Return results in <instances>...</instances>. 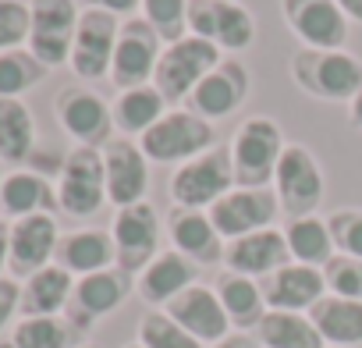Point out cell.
I'll list each match as a JSON object with an SVG mask.
<instances>
[{
	"mask_svg": "<svg viewBox=\"0 0 362 348\" xmlns=\"http://www.w3.org/2000/svg\"><path fill=\"white\" fill-rule=\"evenodd\" d=\"M288 71L298 93L320 103H348L362 86V61L348 50L298 47L288 61Z\"/></svg>",
	"mask_w": 362,
	"mask_h": 348,
	"instance_id": "6da1fadb",
	"label": "cell"
},
{
	"mask_svg": "<svg viewBox=\"0 0 362 348\" xmlns=\"http://www.w3.org/2000/svg\"><path fill=\"white\" fill-rule=\"evenodd\" d=\"M284 132L270 114H252L245 117L228 149H231V167H235V185L238 189H267L274 185V170L284 153Z\"/></svg>",
	"mask_w": 362,
	"mask_h": 348,
	"instance_id": "7a4b0ae2",
	"label": "cell"
},
{
	"mask_svg": "<svg viewBox=\"0 0 362 348\" xmlns=\"http://www.w3.org/2000/svg\"><path fill=\"white\" fill-rule=\"evenodd\" d=\"M142 153L149 156V163H163V167H181L196 156H203L206 149L217 146V132L210 121H203L199 114L185 110V107H170L142 139H139Z\"/></svg>",
	"mask_w": 362,
	"mask_h": 348,
	"instance_id": "3957f363",
	"label": "cell"
},
{
	"mask_svg": "<svg viewBox=\"0 0 362 348\" xmlns=\"http://www.w3.org/2000/svg\"><path fill=\"white\" fill-rule=\"evenodd\" d=\"M274 196L281 203L284 221L288 217H309L320 214L323 196H327V178H323V167L316 160V153L302 142H288L277 170H274Z\"/></svg>",
	"mask_w": 362,
	"mask_h": 348,
	"instance_id": "277c9868",
	"label": "cell"
},
{
	"mask_svg": "<svg viewBox=\"0 0 362 348\" xmlns=\"http://www.w3.org/2000/svg\"><path fill=\"white\" fill-rule=\"evenodd\" d=\"M231 189H235V167H231L228 146H214L203 156L174 167L170 182H167L170 203L185 207V210H210Z\"/></svg>",
	"mask_w": 362,
	"mask_h": 348,
	"instance_id": "5b68a950",
	"label": "cell"
},
{
	"mask_svg": "<svg viewBox=\"0 0 362 348\" xmlns=\"http://www.w3.org/2000/svg\"><path fill=\"white\" fill-rule=\"evenodd\" d=\"M57 207L75 221H89L107 207L103 149L75 146L71 153H64L57 170Z\"/></svg>",
	"mask_w": 362,
	"mask_h": 348,
	"instance_id": "8992f818",
	"label": "cell"
},
{
	"mask_svg": "<svg viewBox=\"0 0 362 348\" xmlns=\"http://www.w3.org/2000/svg\"><path fill=\"white\" fill-rule=\"evenodd\" d=\"M224 61V54L199 40V36H181L177 43H167L163 54H160V64H156V75H153V86L163 93V100L174 107V103H185L192 96V89Z\"/></svg>",
	"mask_w": 362,
	"mask_h": 348,
	"instance_id": "52a82bcc",
	"label": "cell"
},
{
	"mask_svg": "<svg viewBox=\"0 0 362 348\" xmlns=\"http://www.w3.org/2000/svg\"><path fill=\"white\" fill-rule=\"evenodd\" d=\"M189 36L235 57L256 43V18L242 0H189Z\"/></svg>",
	"mask_w": 362,
	"mask_h": 348,
	"instance_id": "ba28073f",
	"label": "cell"
},
{
	"mask_svg": "<svg viewBox=\"0 0 362 348\" xmlns=\"http://www.w3.org/2000/svg\"><path fill=\"white\" fill-rule=\"evenodd\" d=\"M163 40L156 36V29L135 15L121 22L117 33V47H114V61H110V82L117 93L124 89H139V86H153L160 54H163Z\"/></svg>",
	"mask_w": 362,
	"mask_h": 348,
	"instance_id": "9c48e42d",
	"label": "cell"
},
{
	"mask_svg": "<svg viewBox=\"0 0 362 348\" xmlns=\"http://www.w3.org/2000/svg\"><path fill=\"white\" fill-rule=\"evenodd\" d=\"M110 238H114V256H117V267L132 277H139L163 249H160V238H163V221L156 214L153 203H135V207H124L114 214V224H110Z\"/></svg>",
	"mask_w": 362,
	"mask_h": 348,
	"instance_id": "30bf717a",
	"label": "cell"
},
{
	"mask_svg": "<svg viewBox=\"0 0 362 348\" xmlns=\"http://www.w3.org/2000/svg\"><path fill=\"white\" fill-rule=\"evenodd\" d=\"M33 11V33L29 50L43 68H61L71 61L75 29H78V0H29Z\"/></svg>",
	"mask_w": 362,
	"mask_h": 348,
	"instance_id": "8fae6325",
	"label": "cell"
},
{
	"mask_svg": "<svg viewBox=\"0 0 362 348\" xmlns=\"http://www.w3.org/2000/svg\"><path fill=\"white\" fill-rule=\"evenodd\" d=\"M54 114H57V124L64 128V135L75 142V146H89V149H103L110 139H114V114H110V103L86 89V86H68L57 93L54 100Z\"/></svg>",
	"mask_w": 362,
	"mask_h": 348,
	"instance_id": "7c38bea8",
	"label": "cell"
},
{
	"mask_svg": "<svg viewBox=\"0 0 362 348\" xmlns=\"http://www.w3.org/2000/svg\"><path fill=\"white\" fill-rule=\"evenodd\" d=\"M249 93H252V75H249V68H245L238 57H224V61L192 89V96L181 103V107L192 110V114H199V117L210 121V124H217V121L238 114V110L245 107Z\"/></svg>",
	"mask_w": 362,
	"mask_h": 348,
	"instance_id": "4fadbf2b",
	"label": "cell"
},
{
	"mask_svg": "<svg viewBox=\"0 0 362 348\" xmlns=\"http://www.w3.org/2000/svg\"><path fill=\"white\" fill-rule=\"evenodd\" d=\"M210 221L214 228L221 231L224 242H235V238H245L252 231H267L274 228V221L281 217V203L274 196V189H231L224 199H217L210 210Z\"/></svg>",
	"mask_w": 362,
	"mask_h": 348,
	"instance_id": "5bb4252c",
	"label": "cell"
},
{
	"mask_svg": "<svg viewBox=\"0 0 362 348\" xmlns=\"http://www.w3.org/2000/svg\"><path fill=\"white\" fill-rule=\"evenodd\" d=\"M103 174H107V203L124 210L146 203L149 192V156L142 153L139 139L114 135L103 146Z\"/></svg>",
	"mask_w": 362,
	"mask_h": 348,
	"instance_id": "9a60e30c",
	"label": "cell"
},
{
	"mask_svg": "<svg viewBox=\"0 0 362 348\" xmlns=\"http://www.w3.org/2000/svg\"><path fill=\"white\" fill-rule=\"evenodd\" d=\"M117 33H121V18H114V15H107V11L82 8L68 68H71L82 82L110 79V61H114Z\"/></svg>",
	"mask_w": 362,
	"mask_h": 348,
	"instance_id": "2e32d148",
	"label": "cell"
},
{
	"mask_svg": "<svg viewBox=\"0 0 362 348\" xmlns=\"http://www.w3.org/2000/svg\"><path fill=\"white\" fill-rule=\"evenodd\" d=\"M281 15L302 47L344 50V43H348L351 22L341 15L337 0H281Z\"/></svg>",
	"mask_w": 362,
	"mask_h": 348,
	"instance_id": "e0dca14e",
	"label": "cell"
},
{
	"mask_svg": "<svg viewBox=\"0 0 362 348\" xmlns=\"http://www.w3.org/2000/svg\"><path fill=\"white\" fill-rule=\"evenodd\" d=\"M132 288H135V277L124 274L121 267H107V270L75 277V295H71V306H68V320L78 330H89L96 320L117 313L124 306V298L132 295Z\"/></svg>",
	"mask_w": 362,
	"mask_h": 348,
	"instance_id": "ac0fdd59",
	"label": "cell"
},
{
	"mask_svg": "<svg viewBox=\"0 0 362 348\" xmlns=\"http://www.w3.org/2000/svg\"><path fill=\"white\" fill-rule=\"evenodd\" d=\"M163 313L174 320V323H181L196 341H203L206 348L210 344H217V341H224L235 327H231V320H228V313H224V306H221V298H217V291L210 288V284H192V288H185L177 298H170L167 306H163Z\"/></svg>",
	"mask_w": 362,
	"mask_h": 348,
	"instance_id": "d6986e66",
	"label": "cell"
},
{
	"mask_svg": "<svg viewBox=\"0 0 362 348\" xmlns=\"http://www.w3.org/2000/svg\"><path fill=\"white\" fill-rule=\"evenodd\" d=\"M167 238H170V249L174 253L192 260L196 267H217V263H224L228 242L221 238V231L214 228V221H210L206 210L170 207V214H167Z\"/></svg>",
	"mask_w": 362,
	"mask_h": 348,
	"instance_id": "ffe728a7",
	"label": "cell"
},
{
	"mask_svg": "<svg viewBox=\"0 0 362 348\" xmlns=\"http://www.w3.org/2000/svg\"><path fill=\"white\" fill-rule=\"evenodd\" d=\"M61 245V228L54 214H33L11 224V256L8 267L15 277H33L36 270L50 267L57 260Z\"/></svg>",
	"mask_w": 362,
	"mask_h": 348,
	"instance_id": "44dd1931",
	"label": "cell"
},
{
	"mask_svg": "<svg viewBox=\"0 0 362 348\" xmlns=\"http://www.w3.org/2000/svg\"><path fill=\"white\" fill-rule=\"evenodd\" d=\"M259 288H263L267 309H281V313H309L327 295L323 270L305 267V263H284L281 270L263 277Z\"/></svg>",
	"mask_w": 362,
	"mask_h": 348,
	"instance_id": "7402d4cb",
	"label": "cell"
},
{
	"mask_svg": "<svg viewBox=\"0 0 362 348\" xmlns=\"http://www.w3.org/2000/svg\"><path fill=\"white\" fill-rule=\"evenodd\" d=\"M284 263H291V253H288V242H284L281 228L252 231L245 238L228 242V249H224V270H235V274L252 277V281L270 277Z\"/></svg>",
	"mask_w": 362,
	"mask_h": 348,
	"instance_id": "603a6c76",
	"label": "cell"
},
{
	"mask_svg": "<svg viewBox=\"0 0 362 348\" xmlns=\"http://www.w3.org/2000/svg\"><path fill=\"white\" fill-rule=\"evenodd\" d=\"M199 284V267L192 260H185L174 249H163L139 277H135V291L149 309H163L170 298H177L185 288Z\"/></svg>",
	"mask_w": 362,
	"mask_h": 348,
	"instance_id": "cb8c5ba5",
	"label": "cell"
},
{
	"mask_svg": "<svg viewBox=\"0 0 362 348\" xmlns=\"http://www.w3.org/2000/svg\"><path fill=\"white\" fill-rule=\"evenodd\" d=\"M313 327L320 330L327 348H358L362 344V302L358 298H341V295H323L309 309Z\"/></svg>",
	"mask_w": 362,
	"mask_h": 348,
	"instance_id": "d4e9b609",
	"label": "cell"
},
{
	"mask_svg": "<svg viewBox=\"0 0 362 348\" xmlns=\"http://www.w3.org/2000/svg\"><path fill=\"white\" fill-rule=\"evenodd\" d=\"M57 263H61V267H64L71 277H86V274H96V270L117 267L110 231H100V228H82V231L61 235V245H57Z\"/></svg>",
	"mask_w": 362,
	"mask_h": 348,
	"instance_id": "484cf974",
	"label": "cell"
},
{
	"mask_svg": "<svg viewBox=\"0 0 362 348\" xmlns=\"http://www.w3.org/2000/svg\"><path fill=\"white\" fill-rule=\"evenodd\" d=\"M170 110V103L163 100V93L156 86H139V89H124L110 100V114H114V132L124 139H142L163 114Z\"/></svg>",
	"mask_w": 362,
	"mask_h": 348,
	"instance_id": "4316f807",
	"label": "cell"
},
{
	"mask_svg": "<svg viewBox=\"0 0 362 348\" xmlns=\"http://www.w3.org/2000/svg\"><path fill=\"white\" fill-rule=\"evenodd\" d=\"M214 291H217V298H221V306H224L231 327L242 330V334H252V330L259 327V320L267 316L263 288H259V281H252V277H242V274H235V270H221Z\"/></svg>",
	"mask_w": 362,
	"mask_h": 348,
	"instance_id": "83f0119b",
	"label": "cell"
},
{
	"mask_svg": "<svg viewBox=\"0 0 362 348\" xmlns=\"http://www.w3.org/2000/svg\"><path fill=\"white\" fill-rule=\"evenodd\" d=\"M71 295H75V277L61 263H50L33 277H25L22 316H61L71 306Z\"/></svg>",
	"mask_w": 362,
	"mask_h": 348,
	"instance_id": "f1b7e54d",
	"label": "cell"
},
{
	"mask_svg": "<svg viewBox=\"0 0 362 348\" xmlns=\"http://www.w3.org/2000/svg\"><path fill=\"white\" fill-rule=\"evenodd\" d=\"M0 207L15 221L33 214H50L57 207V189H50V182L40 170H11L0 182Z\"/></svg>",
	"mask_w": 362,
	"mask_h": 348,
	"instance_id": "f546056e",
	"label": "cell"
},
{
	"mask_svg": "<svg viewBox=\"0 0 362 348\" xmlns=\"http://www.w3.org/2000/svg\"><path fill=\"white\" fill-rule=\"evenodd\" d=\"M281 231H284V242H288L291 263H305V267L323 270V267L337 256L334 238H330V228H327V217H320V214H309V217H288Z\"/></svg>",
	"mask_w": 362,
	"mask_h": 348,
	"instance_id": "4dcf8cb0",
	"label": "cell"
},
{
	"mask_svg": "<svg viewBox=\"0 0 362 348\" xmlns=\"http://www.w3.org/2000/svg\"><path fill=\"white\" fill-rule=\"evenodd\" d=\"M259 348H327L320 330L313 327L309 313H281L267 309L259 327L252 330Z\"/></svg>",
	"mask_w": 362,
	"mask_h": 348,
	"instance_id": "1f68e13d",
	"label": "cell"
},
{
	"mask_svg": "<svg viewBox=\"0 0 362 348\" xmlns=\"http://www.w3.org/2000/svg\"><path fill=\"white\" fill-rule=\"evenodd\" d=\"M36 153V121L22 100L0 96V160L25 163Z\"/></svg>",
	"mask_w": 362,
	"mask_h": 348,
	"instance_id": "d6a6232c",
	"label": "cell"
},
{
	"mask_svg": "<svg viewBox=\"0 0 362 348\" xmlns=\"http://www.w3.org/2000/svg\"><path fill=\"white\" fill-rule=\"evenodd\" d=\"M86 330L68 316H22L11 330V348H78Z\"/></svg>",
	"mask_w": 362,
	"mask_h": 348,
	"instance_id": "836d02e7",
	"label": "cell"
},
{
	"mask_svg": "<svg viewBox=\"0 0 362 348\" xmlns=\"http://www.w3.org/2000/svg\"><path fill=\"white\" fill-rule=\"evenodd\" d=\"M47 71L50 68H43L33 57L29 47L25 50L22 47L18 50H4V54H0V96H4V100H18L22 93L36 89L47 79Z\"/></svg>",
	"mask_w": 362,
	"mask_h": 348,
	"instance_id": "e575fe53",
	"label": "cell"
},
{
	"mask_svg": "<svg viewBox=\"0 0 362 348\" xmlns=\"http://www.w3.org/2000/svg\"><path fill=\"white\" fill-rule=\"evenodd\" d=\"M135 341L142 348H206L203 341H196L181 323H174L163 309H146L142 313Z\"/></svg>",
	"mask_w": 362,
	"mask_h": 348,
	"instance_id": "d590c367",
	"label": "cell"
},
{
	"mask_svg": "<svg viewBox=\"0 0 362 348\" xmlns=\"http://www.w3.org/2000/svg\"><path fill=\"white\" fill-rule=\"evenodd\" d=\"M142 18L163 43H177L189 36V0H142Z\"/></svg>",
	"mask_w": 362,
	"mask_h": 348,
	"instance_id": "8d00e7d4",
	"label": "cell"
},
{
	"mask_svg": "<svg viewBox=\"0 0 362 348\" xmlns=\"http://www.w3.org/2000/svg\"><path fill=\"white\" fill-rule=\"evenodd\" d=\"M327 228H330V238H334V249L337 256H351V260H362V210L358 207H341L327 217Z\"/></svg>",
	"mask_w": 362,
	"mask_h": 348,
	"instance_id": "74e56055",
	"label": "cell"
},
{
	"mask_svg": "<svg viewBox=\"0 0 362 348\" xmlns=\"http://www.w3.org/2000/svg\"><path fill=\"white\" fill-rule=\"evenodd\" d=\"M29 33H33L29 0H0V54L29 43Z\"/></svg>",
	"mask_w": 362,
	"mask_h": 348,
	"instance_id": "f35d334b",
	"label": "cell"
},
{
	"mask_svg": "<svg viewBox=\"0 0 362 348\" xmlns=\"http://www.w3.org/2000/svg\"><path fill=\"white\" fill-rule=\"evenodd\" d=\"M323 281H327V291H330V295L358 298V302H362V260L334 256V260L323 267Z\"/></svg>",
	"mask_w": 362,
	"mask_h": 348,
	"instance_id": "ab89813d",
	"label": "cell"
},
{
	"mask_svg": "<svg viewBox=\"0 0 362 348\" xmlns=\"http://www.w3.org/2000/svg\"><path fill=\"white\" fill-rule=\"evenodd\" d=\"M15 313H22V284L15 277H0V330L11 323Z\"/></svg>",
	"mask_w": 362,
	"mask_h": 348,
	"instance_id": "60d3db41",
	"label": "cell"
},
{
	"mask_svg": "<svg viewBox=\"0 0 362 348\" xmlns=\"http://www.w3.org/2000/svg\"><path fill=\"white\" fill-rule=\"evenodd\" d=\"M82 8H93V11H107L114 18H135L142 11V0H82Z\"/></svg>",
	"mask_w": 362,
	"mask_h": 348,
	"instance_id": "b9f144b4",
	"label": "cell"
},
{
	"mask_svg": "<svg viewBox=\"0 0 362 348\" xmlns=\"http://www.w3.org/2000/svg\"><path fill=\"white\" fill-rule=\"evenodd\" d=\"M210 348H259V341H256V334H242V330H231L224 341H217V344H210Z\"/></svg>",
	"mask_w": 362,
	"mask_h": 348,
	"instance_id": "7bdbcfd3",
	"label": "cell"
},
{
	"mask_svg": "<svg viewBox=\"0 0 362 348\" xmlns=\"http://www.w3.org/2000/svg\"><path fill=\"white\" fill-rule=\"evenodd\" d=\"M8 256H11V224H8V221H0V277H4Z\"/></svg>",
	"mask_w": 362,
	"mask_h": 348,
	"instance_id": "ee69618b",
	"label": "cell"
},
{
	"mask_svg": "<svg viewBox=\"0 0 362 348\" xmlns=\"http://www.w3.org/2000/svg\"><path fill=\"white\" fill-rule=\"evenodd\" d=\"M348 124L362 132V86H358V93L348 100Z\"/></svg>",
	"mask_w": 362,
	"mask_h": 348,
	"instance_id": "f6af8a7d",
	"label": "cell"
},
{
	"mask_svg": "<svg viewBox=\"0 0 362 348\" xmlns=\"http://www.w3.org/2000/svg\"><path fill=\"white\" fill-rule=\"evenodd\" d=\"M337 8L348 22H358L362 25V0H337Z\"/></svg>",
	"mask_w": 362,
	"mask_h": 348,
	"instance_id": "bcb514c9",
	"label": "cell"
},
{
	"mask_svg": "<svg viewBox=\"0 0 362 348\" xmlns=\"http://www.w3.org/2000/svg\"><path fill=\"white\" fill-rule=\"evenodd\" d=\"M124 348H142V344H139V341H132V344H124Z\"/></svg>",
	"mask_w": 362,
	"mask_h": 348,
	"instance_id": "7dc6e473",
	"label": "cell"
},
{
	"mask_svg": "<svg viewBox=\"0 0 362 348\" xmlns=\"http://www.w3.org/2000/svg\"><path fill=\"white\" fill-rule=\"evenodd\" d=\"M78 348H96V344H78Z\"/></svg>",
	"mask_w": 362,
	"mask_h": 348,
	"instance_id": "c3c4849f",
	"label": "cell"
},
{
	"mask_svg": "<svg viewBox=\"0 0 362 348\" xmlns=\"http://www.w3.org/2000/svg\"><path fill=\"white\" fill-rule=\"evenodd\" d=\"M0 182H4V178H0Z\"/></svg>",
	"mask_w": 362,
	"mask_h": 348,
	"instance_id": "681fc988",
	"label": "cell"
}]
</instances>
